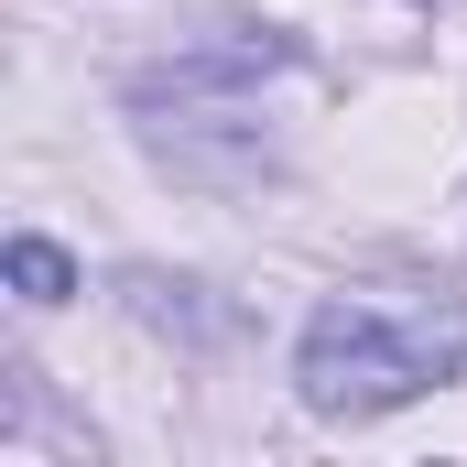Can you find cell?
<instances>
[{
  "label": "cell",
  "mask_w": 467,
  "mask_h": 467,
  "mask_svg": "<svg viewBox=\"0 0 467 467\" xmlns=\"http://www.w3.org/2000/svg\"><path fill=\"white\" fill-rule=\"evenodd\" d=\"M457 369H467V283H358L316 305L294 348V391L327 424H369V413L446 391Z\"/></svg>",
  "instance_id": "1"
},
{
  "label": "cell",
  "mask_w": 467,
  "mask_h": 467,
  "mask_svg": "<svg viewBox=\"0 0 467 467\" xmlns=\"http://www.w3.org/2000/svg\"><path fill=\"white\" fill-rule=\"evenodd\" d=\"M0 261H11V294H22V305H66V294H77V261H66L55 239H33V229L11 239Z\"/></svg>",
  "instance_id": "2"
}]
</instances>
